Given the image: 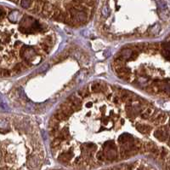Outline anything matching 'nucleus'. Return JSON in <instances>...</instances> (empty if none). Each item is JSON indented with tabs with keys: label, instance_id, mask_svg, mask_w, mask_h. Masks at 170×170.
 I'll return each mask as SVG.
<instances>
[{
	"label": "nucleus",
	"instance_id": "obj_4",
	"mask_svg": "<svg viewBox=\"0 0 170 170\" xmlns=\"http://www.w3.org/2000/svg\"><path fill=\"white\" fill-rule=\"evenodd\" d=\"M136 127L137 130L141 133L143 134H146V133H150L151 131L152 130V127L149 124L146 123H142V122H139L136 124Z\"/></svg>",
	"mask_w": 170,
	"mask_h": 170
},
{
	"label": "nucleus",
	"instance_id": "obj_1",
	"mask_svg": "<svg viewBox=\"0 0 170 170\" xmlns=\"http://www.w3.org/2000/svg\"><path fill=\"white\" fill-rule=\"evenodd\" d=\"M22 9L69 25L86 23L95 0H7Z\"/></svg>",
	"mask_w": 170,
	"mask_h": 170
},
{
	"label": "nucleus",
	"instance_id": "obj_8",
	"mask_svg": "<svg viewBox=\"0 0 170 170\" xmlns=\"http://www.w3.org/2000/svg\"><path fill=\"white\" fill-rule=\"evenodd\" d=\"M54 117H56L59 121H60V122H61V121H65L68 120L70 116H68L67 114H66L65 113H63L61 110H59L56 113V114H55V116H54Z\"/></svg>",
	"mask_w": 170,
	"mask_h": 170
},
{
	"label": "nucleus",
	"instance_id": "obj_2",
	"mask_svg": "<svg viewBox=\"0 0 170 170\" xmlns=\"http://www.w3.org/2000/svg\"><path fill=\"white\" fill-rule=\"evenodd\" d=\"M169 134V130L166 127H158L157 129L155 130L154 132V137L161 142H164L168 140Z\"/></svg>",
	"mask_w": 170,
	"mask_h": 170
},
{
	"label": "nucleus",
	"instance_id": "obj_5",
	"mask_svg": "<svg viewBox=\"0 0 170 170\" xmlns=\"http://www.w3.org/2000/svg\"><path fill=\"white\" fill-rule=\"evenodd\" d=\"M162 55L166 59L170 60V40L162 44Z\"/></svg>",
	"mask_w": 170,
	"mask_h": 170
},
{
	"label": "nucleus",
	"instance_id": "obj_6",
	"mask_svg": "<svg viewBox=\"0 0 170 170\" xmlns=\"http://www.w3.org/2000/svg\"><path fill=\"white\" fill-rule=\"evenodd\" d=\"M154 108L152 106H148L146 108H145L141 112V117L142 119H145V120H147L149 119L153 114H154Z\"/></svg>",
	"mask_w": 170,
	"mask_h": 170
},
{
	"label": "nucleus",
	"instance_id": "obj_7",
	"mask_svg": "<svg viewBox=\"0 0 170 170\" xmlns=\"http://www.w3.org/2000/svg\"><path fill=\"white\" fill-rule=\"evenodd\" d=\"M72 156H73L72 152L67 151V152H64L62 155H60V156L59 159H60L61 162H63V163H66V162H69V161L72 159Z\"/></svg>",
	"mask_w": 170,
	"mask_h": 170
},
{
	"label": "nucleus",
	"instance_id": "obj_9",
	"mask_svg": "<svg viewBox=\"0 0 170 170\" xmlns=\"http://www.w3.org/2000/svg\"><path fill=\"white\" fill-rule=\"evenodd\" d=\"M168 145L170 147V134L169 136V138H168Z\"/></svg>",
	"mask_w": 170,
	"mask_h": 170
},
{
	"label": "nucleus",
	"instance_id": "obj_3",
	"mask_svg": "<svg viewBox=\"0 0 170 170\" xmlns=\"http://www.w3.org/2000/svg\"><path fill=\"white\" fill-rule=\"evenodd\" d=\"M168 121V115L165 113H160L157 114V115H155L152 118V122L155 125H163L164 123H166Z\"/></svg>",
	"mask_w": 170,
	"mask_h": 170
}]
</instances>
